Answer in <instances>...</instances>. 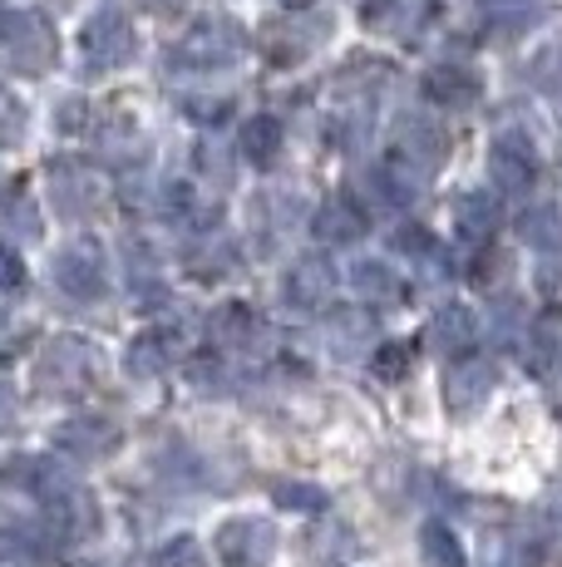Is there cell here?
Listing matches in <instances>:
<instances>
[{
    "mask_svg": "<svg viewBox=\"0 0 562 567\" xmlns=\"http://www.w3.org/2000/svg\"><path fill=\"white\" fill-rule=\"evenodd\" d=\"M489 173L499 183V193H528L538 178V158L528 148L523 134H499L493 138V154H489Z\"/></svg>",
    "mask_w": 562,
    "mask_h": 567,
    "instance_id": "cell-10",
    "label": "cell"
},
{
    "mask_svg": "<svg viewBox=\"0 0 562 567\" xmlns=\"http://www.w3.org/2000/svg\"><path fill=\"white\" fill-rule=\"evenodd\" d=\"M483 16H489V25H499L493 35H518V30L533 20V6L528 0H483Z\"/></svg>",
    "mask_w": 562,
    "mask_h": 567,
    "instance_id": "cell-30",
    "label": "cell"
},
{
    "mask_svg": "<svg viewBox=\"0 0 562 567\" xmlns=\"http://www.w3.org/2000/svg\"><path fill=\"white\" fill-rule=\"evenodd\" d=\"M287 301L301 311H321L331 301V291H336V271H331V261L321 257H301L296 267L287 271Z\"/></svg>",
    "mask_w": 562,
    "mask_h": 567,
    "instance_id": "cell-14",
    "label": "cell"
},
{
    "mask_svg": "<svg viewBox=\"0 0 562 567\" xmlns=\"http://www.w3.org/2000/svg\"><path fill=\"white\" fill-rule=\"evenodd\" d=\"M50 203H55V213L70 217V223L94 217L100 213V203H104L100 173H94L90 163H80V158H55L50 163Z\"/></svg>",
    "mask_w": 562,
    "mask_h": 567,
    "instance_id": "cell-4",
    "label": "cell"
},
{
    "mask_svg": "<svg viewBox=\"0 0 562 567\" xmlns=\"http://www.w3.org/2000/svg\"><path fill=\"white\" fill-rule=\"evenodd\" d=\"M473 311L469 307H439L435 321H429V346L435 351H469L473 346Z\"/></svg>",
    "mask_w": 562,
    "mask_h": 567,
    "instance_id": "cell-21",
    "label": "cell"
},
{
    "mask_svg": "<svg viewBox=\"0 0 562 567\" xmlns=\"http://www.w3.org/2000/svg\"><path fill=\"white\" fill-rule=\"evenodd\" d=\"M55 444L60 454H70V460H104V454L118 450V424L110 420H64L55 430Z\"/></svg>",
    "mask_w": 562,
    "mask_h": 567,
    "instance_id": "cell-12",
    "label": "cell"
},
{
    "mask_svg": "<svg viewBox=\"0 0 562 567\" xmlns=\"http://www.w3.org/2000/svg\"><path fill=\"white\" fill-rule=\"evenodd\" d=\"M178 351H183V336L178 331H144L134 346H128L124 370L134 380H154V375H164V370L178 361Z\"/></svg>",
    "mask_w": 562,
    "mask_h": 567,
    "instance_id": "cell-15",
    "label": "cell"
},
{
    "mask_svg": "<svg viewBox=\"0 0 562 567\" xmlns=\"http://www.w3.org/2000/svg\"><path fill=\"white\" fill-rule=\"evenodd\" d=\"M94 375V351L80 336H55L35 361V385L45 395H80Z\"/></svg>",
    "mask_w": 562,
    "mask_h": 567,
    "instance_id": "cell-3",
    "label": "cell"
},
{
    "mask_svg": "<svg viewBox=\"0 0 562 567\" xmlns=\"http://www.w3.org/2000/svg\"><path fill=\"white\" fill-rule=\"evenodd\" d=\"M55 124L64 128V134H74V128L84 124V104H80V100H64V104H60V114H55Z\"/></svg>",
    "mask_w": 562,
    "mask_h": 567,
    "instance_id": "cell-35",
    "label": "cell"
},
{
    "mask_svg": "<svg viewBox=\"0 0 562 567\" xmlns=\"http://www.w3.org/2000/svg\"><path fill=\"white\" fill-rule=\"evenodd\" d=\"M533 375L543 380L548 400L562 410V341H553V336H543L538 341V355H533Z\"/></svg>",
    "mask_w": 562,
    "mask_h": 567,
    "instance_id": "cell-27",
    "label": "cell"
},
{
    "mask_svg": "<svg viewBox=\"0 0 562 567\" xmlns=\"http://www.w3.org/2000/svg\"><path fill=\"white\" fill-rule=\"evenodd\" d=\"M409 370V346L405 341H385L381 351H375V375L381 380H399Z\"/></svg>",
    "mask_w": 562,
    "mask_h": 567,
    "instance_id": "cell-33",
    "label": "cell"
},
{
    "mask_svg": "<svg viewBox=\"0 0 562 567\" xmlns=\"http://www.w3.org/2000/svg\"><path fill=\"white\" fill-rule=\"evenodd\" d=\"M316 237L321 243H331V247H351V243H361L365 233H371V217H365V207L351 198V193H336V198H326L321 203V213H316Z\"/></svg>",
    "mask_w": 562,
    "mask_h": 567,
    "instance_id": "cell-11",
    "label": "cell"
},
{
    "mask_svg": "<svg viewBox=\"0 0 562 567\" xmlns=\"http://www.w3.org/2000/svg\"><path fill=\"white\" fill-rule=\"evenodd\" d=\"M242 54H247V35H242L237 20H198V25L173 45L168 60L183 64V70H192V74H208V70L237 64Z\"/></svg>",
    "mask_w": 562,
    "mask_h": 567,
    "instance_id": "cell-1",
    "label": "cell"
},
{
    "mask_svg": "<svg viewBox=\"0 0 562 567\" xmlns=\"http://www.w3.org/2000/svg\"><path fill=\"white\" fill-rule=\"evenodd\" d=\"M0 50L15 64L20 74H50L55 70V30L40 10H10L6 16V35H0Z\"/></svg>",
    "mask_w": 562,
    "mask_h": 567,
    "instance_id": "cell-2",
    "label": "cell"
},
{
    "mask_svg": "<svg viewBox=\"0 0 562 567\" xmlns=\"http://www.w3.org/2000/svg\"><path fill=\"white\" fill-rule=\"evenodd\" d=\"M232 261H237V252H232V243H227L222 233H208V237H198V243L188 247V267L198 271V277H227Z\"/></svg>",
    "mask_w": 562,
    "mask_h": 567,
    "instance_id": "cell-25",
    "label": "cell"
},
{
    "mask_svg": "<svg viewBox=\"0 0 562 567\" xmlns=\"http://www.w3.org/2000/svg\"><path fill=\"white\" fill-rule=\"evenodd\" d=\"M222 567H267L277 558V523L267 518H227L212 533Z\"/></svg>",
    "mask_w": 562,
    "mask_h": 567,
    "instance_id": "cell-5",
    "label": "cell"
},
{
    "mask_svg": "<svg viewBox=\"0 0 562 567\" xmlns=\"http://www.w3.org/2000/svg\"><path fill=\"white\" fill-rule=\"evenodd\" d=\"M20 277H25V271H20L15 252H6V247H0V291H15Z\"/></svg>",
    "mask_w": 562,
    "mask_h": 567,
    "instance_id": "cell-34",
    "label": "cell"
},
{
    "mask_svg": "<svg viewBox=\"0 0 562 567\" xmlns=\"http://www.w3.org/2000/svg\"><path fill=\"white\" fill-rule=\"evenodd\" d=\"M80 45H84V64H90V70H118V64L134 60L138 35L124 10H94Z\"/></svg>",
    "mask_w": 562,
    "mask_h": 567,
    "instance_id": "cell-6",
    "label": "cell"
},
{
    "mask_svg": "<svg viewBox=\"0 0 562 567\" xmlns=\"http://www.w3.org/2000/svg\"><path fill=\"white\" fill-rule=\"evenodd\" d=\"M6 233L20 237V243H35L40 237V213H35V203H30L25 193H15V198L6 203Z\"/></svg>",
    "mask_w": 562,
    "mask_h": 567,
    "instance_id": "cell-31",
    "label": "cell"
},
{
    "mask_svg": "<svg viewBox=\"0 0 562 567\" xmlns=\"http://www.w3.org/2000/svg\"><path fill=\"white\" fill-rule=\"evenodd\" d=\"M212 341L227 346V351H262L257 341H267V326L257 321L252 307L232 301V307H222L218 316H212Z\"/></svg>",
    "mask_w": 562,
    "mask_h": 567,
    "instance_id": "cell-16",
    "label": "cell"
},
{
    "mask_svg": "<svg viewBox=\"0 0 562 567\" xmlns=\"http://www.w3.org/2000/svg\"><path fill=\"white\" fill-rule=\"evenodd\" d=\"M419 567H464L459 538H454L445 523H435V518L419 528Z\"/></svg>",
    "mask_w": 562,
    "mask_h": 567,
    "instance_id": "cell-24",
    "label": "cell"
},
{
    "mask_svg": "<svg viewBox=\"0 0 562 567\" xmlns=\"http://www.w3.org/2000/svg\"><path fill=\"white\" fill-rule=\"evenodd\" d=\"M391 148H395V163H405L409 173H419V178H429V173L445 163V148H449V138H445V128L435 124L429 114H405L395 124V138H391Z\"/></svg>",
    "mask_w": 562,
    "mask_h": 567,
    "instance_id": "cell-7",
    "label": "cell"
},
{
    "mask_svg": "<svg viewBox=\"0 0 562 567\" xmlns=\"http://www.w3.org/2000/svg\"><path fill=\"white\" fill-rule=\"evenodd\" d=\"M287 6H296V10H301V6H311V0H287Z\"/></svg>",
    "mask_w": 562,
    "mask_h": 567,
    "instance_id": "cell-38",
    "label": "cell"
},
{
    "mask_svg": "<svg viewBox=\"0 0 562 567\" xmlns=\"http://www.w3.org/2000/svg\"><path fill=\"white\" fill-rule=\"evenodd\" d=\"M84 567H104V563H84Z\"/></svg>",
    "mask_w": 562,
    "mask_h": 567,
    "instance_id": "cell-39",
    "label": "cell"
},
{
    "mask_svg": "<svg viewBox=\"0 0 562 567\" xmlns=\"http://www.w3.org/2000/svg\"><path fill=\"white\" fill-rule=\"evenodd\" d=\"M351 287L361 291L365 301H381V307H395V301L405 297L399 277L385 267V261H355V267H351Z\"/></svg>",
    "mask_w": 562,
    "mask_h": 567,
    "instance_id": "cell-23",
    "label": "cell"
},
{
    "mask_svg": "<svg viewBox=\"0 0 562 567\" xmlns=\"http://www.w3.org/2000/svg\"><path fill=\"white\" fill-rule=\"evenodd\" d=\"M50 277H55V287L64 297L74 301H94L104 291V252L94 243H70L55 252V267H50Z\"/></svg>",
    "mask_w": 562,
    "mask_h": 567,
    "instance_id": "cell-8",
    "label": "cell"
},
{
    "mask_svg": "<svg viewBox=\"0 0 562 567\" xmlns=\"http://www.w3.org/2000/svg\"><path fill=\"white\" fill-rule=\"evenodd\" d=\"M10 420H15V390L0 385V430H6Z\"/></svg>",
    "mask_w": 562,
    "mask_h": 567,
    "instance_id": "cell-36",
    "label": "cell"
},
{
    "mask_svg": "<svg viewBox=\"0 0 562 567\" xmlns=\"http://www.w3.org/2000/svg\"><path fill=\"white\" fill-rule=\"evenodd\" d=\"M429 0H381V6H371V25L391 30V35H409V30L425 20Z\"/></svg>",
    "mask_w": 562,
    "mask_h": 567,
    "instance_id": "cell-26",
    "label": "cell"
},
{
    "mask_svg": "<svg viewBox=\"0 0 562 567\" xmlns=\"http://www.w3.org/2000/svg\"><path fill=\"white\" fill-rule=\"evenodd\" d=\"M144 6H148V10H173L178 0H144Z\"/></svg>",
    "mask_w": 562,
    "mask_h": 567,
    "instance_id": "cell-37",
    "label": "cell"
},
{
    "mask_svg": "<svg viewBox=\"0 0 562 567\" xmlns=\"http://www.w3.org/2000/svg\"><path fill=\"white\" fill-rule=\"evenodd\" d=\"M311 25H316V20H311ZM311 25H301V20H272V25H262V50L287 64L301 60V54H311L326 40V35H301V30H311Z\"/></svg>",
    "mask_w": 562,
    "mask_h": 567,
    "instance_id": "cell-20",
    "label": "cell"
},
{
    "mask_svg": "<svg viewBox=\"0 0 562 567\" xmlns=\"http://www.w3.org/2000/svg\"><path fill=\"white\" fill-rule=\"evenodd\" d=\"M493 227H499V198L483 188L464 193V198H454V233H459V243H483V237H493Z\"/></svg>",
    "mask_w": 562,
    "mask_h": 567,
    "instance_id": "cell-17",
    "label": "cell"
},
{
    "mask_svg": "<svg viewBox=\"0 0 562 567\" xmlns=\"http://www.w3.org/2000/svg\"><path fill=\"white\" fill-rule=\"evenodd\" d=\"M493 385H499L493 361H483V355H464V361L449 370V380H445V400H449L454 414H473L483 400L493 395Z\"/></svg>",
    "mask_w": 562,
    "mask_h": 567,
    "instance_id": "cell-9",
    "label": "cell"
},
{
    "mask_svg": "<svg viewBox=\"0 0 562 567\" xmlns=\"http://www.w3.org/2000/svg\"><path fill=\"white\" fill-rule=\"evenodd\" d=\"M25 128H30L25 109H20L15 100H10L6 90H0V148H15L20 138H25Z\"/></svg>",
    "mask_w": 562,
    "mask_h": 567,
    "instance_id": "cell-32",
    "label": "cell"
},
{
    "mask_svg": "<svg viewBox=\"0 0 562 567\" xmlns=\"http://www.w3.org/2000/svg\"><path fill=\"white\" fill-rule=\"evenodd\" d=\"M326 341H331V355H341V361H355L365 346H375V321L365 311H341V316H331Z\"/></svg>",
    "mask_w": 562,
    "mask_h": 567,
    "instance_id": "cell-18",
    "label": "cell"
},
{
    "mask_svg": "<svg viewBox=\"0 0 562 567\" xmlns=\"http://www.w3.org/2000/svg\"><path fill=\"white\" fill-rule=\"evenodd\" d=\"M148 567H208V553H202V543L198 538H168V543H158L154 553H148Z\"/></svg>",
    "mask_w": 562,
    "mask_h": 567,
    "instance_id": "cell-28",
    "label": "cell"
},
{
    "mask_svg": "<svg viewBox=\"0 0 562 567\" xmlns=\"http://www.w3.org/2000/svg\"><path fill=\"white\" fill-rule=\"evenodd\" d=\"M281 138H287V134H281V118L277 114H257V118H247V124H242L237 148H242L257 168H272L277 154H281Z\"/></svg>",
    "mask_w": 562,
    "mask_h": 567,
    "instance_id": "cell-19",
    "label": "cell"
},
{
    "mask_svg": "<svg viewBox=\"0 0 562 567\" xmlns=\"http://www.w3.org/2000/svg\"><path fill=\"white\" fill-rule=\"evenodd\" d=\"M518 233H523V243L538 247V252H562V207H553V203L528 207V213L518 217Z\"/></svg>",
    "mask_w": 562,
    "mask_h": 567,
    "instance_id": "cell-22",
    "label": "cell"
},
{
    "mask_svg": "<svg viewBox=\"0 0 562 567\" xmlns=\"http://www.w3.org/2000/svg\"><path fill=\"white\" fill-rule=\"evenodd\" d=\"M479 94H483V80L469 64H435L425 74V100L439 109H469L479 104Z\"/></svg>",
    "mask_w": 562,
    "mask_h": 567,
    "instance_id": "cell-13",
    "label": "cell"
},
{
    "mask_svg": "<svg viewBox=\"0 0 562 567\" xmlns=\"http://www.w3.org/2000/svg\"><path fill=\"white\" fill-rule=\"evenodd\" d=\"M272 498H277L281 508H296V514H321V508H326V488L296 484V478H277V484H272Z\"/></svg>",
    "mask_w": 562,
    "mask_h": 567,
    "instance_id": "cell-29",
    "label": "cell"
}]
</instances>
